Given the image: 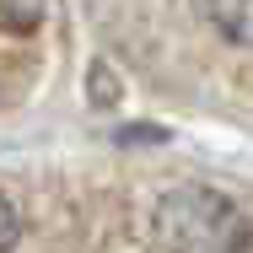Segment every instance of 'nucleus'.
<instances>
[{
    "mask_svg": "<svg viewBox=\"0 0 253 253\" xmlns=\"http://www.w3.org/2000/svg\"><path fill=\"white\" fill-rule=\"evenodd\" d=\"M156 243L167 253H253V221L215 189H172L156 205Z\"/></svg>",
    "mask_w": 253,
    "mask_h": 253,
    "instance_id": "f257e3e1",
    "label": "nucleus"
},
{
    "mask_svg": "<svg viewBox=\"0 0 253 253\" xmlns=\"http://www.w3.org/2000/svg\"><path fill=\"white\" fill-rule=\"evenodd\" d=\"M210 5V22L221 27V38L253 49V0H205Z\"/></svg>",
    "mask_w": 253,
    "mask_h": 253,
    "instance_id": "f03ea898",
    "label": "nucleus"
},
{
    "mask_svg": "<svg viewBox=\"0 0 253 253\" xmlns=\"http://www.w3.org/2000/svg\"><path fill=\"white\" fill-rule=\"evenodd\" d=\"M0 11H5V27H11V33H33V27L43 22L49 0H0Z\"/></svg>",
    "mask_w": 253,
    "mask_h": 253,
    "instance_id": "7ed1b4c3",
    "label": "nucleus"
}]
</instances>
